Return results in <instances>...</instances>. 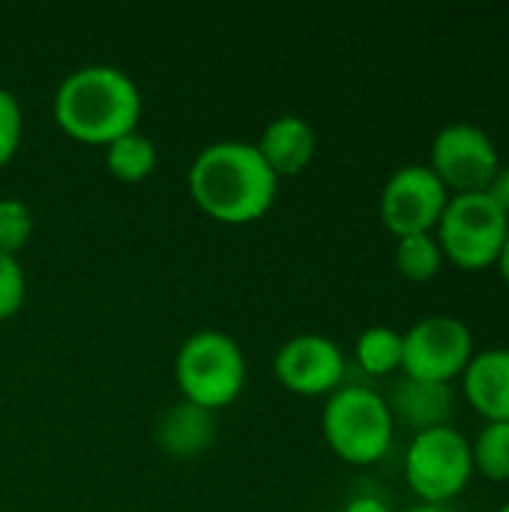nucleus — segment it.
I'll return each instance as SVG.
<instances>
[{
    "label": "nucleus",
    "mask_w": 509,
    "mask_h": 512,
    "mask_svg": "<svg viewBox=\"0 0 509 512\" xmlns=\"http://www.w3.org/2000/svg\"><path fill=\"white\" fill-rule=\"evenodd\" d=\"M33 234L30 207L18 198H0V252L18 255Z\"/></svg>",
    "instance_id": "6ab92c4d"
},
{
    "label": "nucleus",
    "mask_w": 509,
    "mask_h": 512,
    "mask_svg": "<svg viewBox=\"0 0 509 512\" xmlns=\"http://www.w3.org/2000/svg\"><path fill=\"white\" fill-rule=\"evenodd\" d=\"M486 195H489V198H492V201L509 216V165H501V168H498V174L492 177Z\"/></svg>",
    "instance_id": "4be33fe9"
},
{
    "label": "nucleus",
    "mask_w": 509,
    "mask_h": 512,
    "mask_svg": "<svg viewBox=\"0 0 509 512\" xmlns=\"http://www.w3.org/2000/svg\"><path fill=\"white\" fill-rule=\"evenodd\" d=\"M174 375L183 402H192L213 414L219 408H228L243 393L246 357L228 333L198 330L180 345Z\"/></svg>",
    "instance_id": "20e7f679"
},
{
    "label": "nucleus",
    "mask_w": 509,
    "mask_h": 512,
    "mask_svg": "<svg viewBox=\"0 0 509 512\" xmlns=\"http://www.w3.org/2000/svg\"><path fill=\"white\" fill-rule=\"evenodd\" d=\"M273 369L279 384L297 396H330L342 387L345 354L321 333H300L279 348Z\"/></svg>",
    "instance_id": "9d476101"
},
{
    "label": "nucleus",
    "mask_w": 509,
    "mask_h": 512,
    "mask_svg": "<svg viewBox=\"0 0 509 512\" xmlns=\"http://www.w3.org/2000/svg\"><path fill=\"white\" fill-rule=\"evenodd\" d=\"M471 456L474 474L492 483H509V423H486L471 444Z\"/></svg>",
    "instance_id": "f3484780"
},
{
    "label": "nucleus",
    "mask_w": 509,
    "mask_h": 512,
    "mask_svg": "<svg viewBox=\"0 0 509 512\" xmlns=\"http://www.w3.org/2000/svg\"><path fill=\"white\" fill-rule=\"evenodd\" d=\"M255 147L276 177H297L315 159L318 138H315V129L303 117L282 114L273 123H267Z\"/></svg>",
    "instance_id": "ddd939ff"
},
{
    "label": "nucleus",
    "mask_w": 509,
    "mask_h": 512,
    "mask_svg": "<svg viewBox=\"0 0 509 512\" xmlns=\"http://www.w3.org/2000/svg\"><path fill=\"white\" fill-rule=\"evenodd\" d=\"M387 408L393 420L405 423L414 432L450 426L456 414V390L453 384H432V381H417V378H402L393 384Z\"/></svg>",
    "instance_id": "9b49d317"
},
{
    "label": "nucleus",
    "mask_w": 509,
    "mask_h": 512,
    "mask_svg": "<svg viewBox=\"0 0 509 512\" xmlns=\"http://www.w3.org/2000/svg\"><path fill=\"white\" fill-rule=\"evenodd\" d=\"M405 512H447L444 507H435V504H417V507H411V510Z\"/></svg>",
    "instance_id": "393cba45"
},
{
    "label": "nucleus",
    "mask_w": 509,
    "mask_h": 512,
    "mask_svg": "<svg viewBox=\"0 0 509 512\" xmlns=\"http://www.w3.org/2000/svg\"><path fill=\"white\" fill-rule=\"evenodd\" d=\"M279 177L270 171L255 144L216 141L207 144L189 168L192 201L216 222L249 225L270 213Z\"/></svg>",
    "instance_id": "f257e3e1"
},
{
    "label": "nucleus",
    "mask_w": 509,
    "mask_h": 512,
    "mask_svg": "<svg viewBox=\"0 0 509 512\" xmlns=\"http://www.w3.org/2000/svg\"><path fill=\"white\" fill-rule=\"evenodd\" d=\"M54 120L69 138L108 147L135 132L141 120V90L117 66H81L60 81L54 93Z\"/></svg>",
    "instance_id": "f03ea898"
},
{
    "label": "nucleus",
    "mask_w": 509,
    "mask_h": 512,
    "mask_svg": "<svg viewBox=\"0 0 509 512\" xmlns=\"http://www.w3.org/2000/svg\"><path fill=\"white\" fill-rule=\"evenodd\" d=\"M474 477L471 441L456 426L417 432L405 453V480L423 504H447L459 498Z\"/></svg>",
    "instance_id": "423d86ee"
},
{
    "label": "nucleus",
    "mask_w": 509,
    "mask_h": 512,
    "mask_svg": "<svg viewBox=\"0 0 509 512\" xmlns=\"http://www.w3.org/2000/svg\"><path fill=\"white\" fill-rule=\"evenodd\" d=\"M507 231L509 216L486 192H456L435 225V240L450 264L486 270L498 261Z\"/></svg>",
    "instance_id": "39448f33"
},
{
    "label": "nucleus",
    "mask_w": 509,
    "mask_h": 512,
    "mask_svg": "<svg viewBox=\"0 0 509 512\" xmlns=\"http://www.w3.org/2000/svg\"><path fill=\"white\" fill-rule=\"evenodd\" d=\"M105 162H108V171L117 180L141 183L156 171L159 153H156V144L135 129V132L123 135V138H117V141H111L105 147Z\"/></svg>",
    "instance_id": "2eb2a0df"
},
{
    "label": "nucleus",
    "mask_w": 509,
    "mask_h": 512,
    "mask_svg": "<svg viewBox=\"0 0 509 512\" xmlns=\"http://www.w3.org/2000/svg\"><path fill=\"white\" fill-rule=\"evenodd\" d=\"M21 129H24L21 105L6 87H0V168L12 162V156L21 144Z\"/></svg>",
    "instance_id": "412c9836"
},
{
    "label": "nucleus",
    "mask_w": 509,
    "mask_h": 512,
    "mask_svg": "<svg viewBox=\"0 0 509 512\" xmlns=\"http://www.w3.org/2000/svg\"><path fill=\"white\" fill-rule=\"evenodd\" d=\"M213 429L216 426L210 411L192 402H180L162 414L156 426V441L174 459H198L213 444Z\"/></svg>",
    "instance_id": "4468645a"
},
{
    "label": "nucleus",
    "mask_w": 509,
    "mask_h": 512,
    "mask_svg": "<svg viewBox=\"0 0 509 512\" xmlns=\"http://www.w3.org/2000/svg\"><path fill=\"white\" fill-rule=\"evenodd\" d=\"M498 512H509V501H507V504H504V507H501V510H498Z\"/></svg>",
    "instance_id": "a878e982"
},
{
    "label": "nucleus",
    "mask_w": 509,
    "mask_h": 512,
    "mask_svg": "<svg viewBox=\"0 0 509 512\" xmlns=\"http://www.w3.org/2000/svg\"><path fill=\"white\" fill-rule=\"evenodd\" d=\"M321 429L330 450L348 465H375L387 456L396 432V420L387 399L366 384H345L330 393Z\"/></svg>",
    "instance_id": "7ed1b4c3"
},
{
    "label": "nucleus",
    "mask_w": 509,
    "mask_h": 512,
    "mask_svg": "<svg viewBox=\"0 0 509 512\" xmlns=\"http://www.w3.org/2000/svg\"><path fill=\"white\" fill-rule=\"evenodd\" d=\"M429 168L450 189V195L486 192L492 177L501 168V156L486 129L459 120V123L444 126L435 135L432 153H429Z\"/></svg>",
    "instance_id": "6e6552de"
},
{
    "label": "nucleus",
    "mask_w": 509,
    "mask_h": 512,
    "mask_svg": "<svg viewBox=\"0 0 509 512\" xmlns=\"http://www.w3.org/2000/svg\"><path fill=\"white\" fill-rule=\"evenodd\" d=\"M396 267L411 282H429L444 267V252L435 234H411L396 240Z\"/></svg>",
    "instance_id": "a211bd4d"
},
{
    "label": "nucleus",
    "mask_w": 509,
    "mask_h": 512,
    "mask_svg": "<svg viewBox=\"0 0 509 512\" xmlns=\"http://www.w3.org/2000/svg\"><path fill=\"white\" fill-rule=\"evenodd\" d=\"M498 270H501V276H504V282L509 285V231H507V240H504V246H501V255H498Z\"/></svg>",
    "instance_id": "b1692460"
},
{
    "label": "nucleus",
    "mask_w": 509,
    "mask_h": 512,
    "mask_svg": "<svg viewBox=\"0 0 509 512\" xmlns=\"http://www.w3.org/2000/svg\"><path fill=\"white\" fill-rule=\"evenodd\" d=\"M354 357H357V366L372 378L393 375L396 369H402V333L393 327H381V324L369 327L360 333L354 345Z\"/></svg>",
    "instance_id": "dca6fc26"
},
{
    "label": "nucleus",
    "mask_w": 509,
    "mask_h": 512,
    "mask_svg": "<svg viewBox=\"0 0 509 512\" xmlns=\"http://www.w3.org/2000/svg\"><path fill=\"white\" fill-rule=\"evenodd\" d=\"M447 201L450 189L429 165H402L381 189V222L390 234H396V240L432 234Z\"/></svg>",
    "instance_id": "1a4fd4ad"
},
{
    "label": "nucleus",
    "mask_w": 509,
    "mask_h": 512,
    "mask_svg": "<svg viewBox=\"0 0 509 512\" xmlns=\"http://www.w3.org/2000/svg\"><path fill=\"white\" fill-rule=\"evenodd\" d=\"M27 297V282L24 270L15 255L0 252V321H9Z\"/></svg>",
    "instance_id": "aec40b11"
},
{
    "label": "nucleus",
    "mask_w": 509,
    "mask_h": 512,
    "mask_svg": "<svg viewBox=\"0 0 509 512\" xmlns=\"http://www.w3.org/2000/svg\"><path fill=\"white\" fill-rule=\"evenodd\" d=\"M342 512H393L381 498H375V495H357V498H351L348 504H345V510Z\"/></svg>",
    "instance_id": "5701e85b"
},
{
    "label": "nucleus",
    "mask_w": 509,
    "mask_h": 512,
    "mask_svg": "<svg viewBox=\"0 0 509 512\" xmlns=\"http://www.w3.org/2000/svg\"><path fill=\"white\" fill-rule=\"evenodd\" d=\"M474 354V333L456 315H429L402 333V372L417 381L450 384Z\"/></svg>",
    "instance_id": "0eeeda50"
},
{
    "label": "nucleus",
    "mask_w": 509,
    "mask_h": 512,
    "mask_svg": "<svg viewBox=\"0 0 509 512\" xmlns=\"http://www.w3.org/2000/svg\"><path fill=\"white\" fill-rule=\"evenodd\" d=\"M462 390L486 423H509V348L477 351L462 372Z\"/></svg>",
    "instance_id": "f8f14e48"
}]
</instances>
